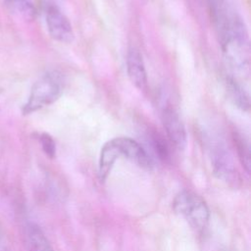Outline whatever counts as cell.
<instances>
[{
  "mask_svg": "<svg viewBox=\"0 0 251 251\" xmlns=\"http://www.w3.org/2000/svg\"><path fill=\"white\" fill-rule=\"evenodd\" d=\"M63 82L60 74L48 72L31 87L28 98L22 108L24 115H29L54 103L62 94Z\"/></svg>",
  "mask_w": 251,
  "mask_h": 251,
  "instance_id": "cell-1",
  "label": "cell"
},
{
  "mask_svg": "<svg viewBox=\"0 0 251 251\" xmlns=\"http://www.w3.org/2000/svg\"><path fill=\"white\" fill-rule=\"evenodd\" d=\"M173 209L196 231H203L209 225L210 211L206 202L194 192L182 190L173 201Z\"/></svg>",
  "mask_w": 251,
  "mask_h": 251,
  "instance_id": "cell-2",
  "label": "cell"
},
{
  "mask_svg": "<svg viewBox=\"0 0 251 251\" xmlns=\"http://www.w3.org/2000/svg\"><path fill=\"white\" fill-rule=\"evenodd\" d=\"M210 155L214 174L226 182H235L237 174L232 157L221 140L212 142L210 145Z\"/></svg>",
  "mask_w": 251,
  "mask_h": 251,
  "instance_id": "cell-3",
  "label": "cell"
},
{
  "mask_svg": "<svg viewBox=\"0 0 251 251\" xmlns=\"http://www.w3.org/2000/svg\"><path fill=\"white\" fill-rule=\"evenodd\" d=\"M45 21L50 36L61 43H71L75 38L73 26L65 14L55 5H49Z\"/></svg>",
  "mask_w": 251,
  "mask_h": 251,
  "instance_id": "cell-4",
  "label": "cell"
},
{
  "mask_svg": "<svg viewBox=\"0 0 251 251\" xmlns=\"http://www.w3.org/2000/svg\"><path fill=\"white\" fill-rule=\"evenodd\" d=\"M162 121L169 140L176 149L183 150L186 146L187 135L178 113L172 106H166L162 112Z\"/></svg>",
  "mask_w": 251,
  "mask_h": 251,
  "instance_id": "cell-5",
  "label": "cell"
},
{
  "mask_svg": "<svg viewBox=\"0 0 251 251\" xmlns=\"http://www.w3.org/2000/svg\"><path fill=\"white\" fill-rule=\"evenodd\" d=\"M115 141L120 151V155L126 157L132 163L143 169L152 167V160L144 148L130 137H116Z\"/></svg>",
  "mask_w": 251,
  "mask_h": 251,
  "instance_id": "cell-6",
  "label": "cell"
},
{
  "mask_svg": "<svg viewBox=\"0 0 251 251\" xmlns=\"http://www.w3.org/2000/svg\"><path fill=\"white\" fill-rule=\"evenodd\" d=\"M126 73L131 83L139 90L147 87V73L142 55L135 47H130L126 54Z\"/></svg>",
  "mask_w": 251,
  "mask_h": 251,
  "instance_id": "cell-7",
  "label": "cell"
},
{
  "mask_svg": "<svg viewBox=\"0 0 251 251\" xmlns=\"http://www.w3.org/2000/svg\"><path fill=\"white\" fill-rule=\"evenodd\" d=\"M120 151L115 141V138L107 141L101 148L99 157V176L101 180H105L110 174L117 159L120 158Z\"/></svg>",
  "mask_w": 251,
  "mask_h": 251,
  "instance_id": "cell-8",
  "label": "cell"
},
{
  "mask_svg": "<svg viewBox=\"0 0 251 251\" xmlns=\"http://www.w3.org/2000/svg\"><path fill=\"white\" fill-rule=\"evenodd\" d=\"M25 239L27 251H54L43 231L34 224L25 227Z\"/></svg>",
  "mask_w": 251,
  "mask_h": 251,
  "instance_id": "cell-9",
  "label": "cell"
},
{
  "mask_svg": "<svg viewBox=\"0 0 251 251\" xmlns=\"http://www.w3.org/2000/svg\"><path fill=\"white\" fill-rule=\"evenodd\" d=\"M226 90L228 99L239 109L247 111L250 107L249 95L234 76H227L226 79Z\"/></svg>",
  "mask_w": 251,
  "mask_h": 251,
  "instance_id": "cell-10",
  "label": "cell"
},
{
  "mask_svg": "<svg viewBox=\"0 0 251 251\" xmlns=\"http://www.w3.org/2000/svg\"><path fill=\"white\" fill-rule=\"evenodd\" d=\"M8 9L15 15L25 19L33 20L36 10L29 0H4Z\"/></svg>",
  "mask_w": 251,
  "mask_h": 251,
  "instance_id": "cell-11",
  "label": "cell"
},
{
  "mask_svg": "<svg viewBox=\"0 0 251 251\" xmlns=\"http://www.w3.org/2000/svg\"><path fill=\"white\" fill-rule=\"evenodd\" d=\"M234 142L236 144L237 152L239 159L242 163V166L245 168L246 172L249 173L250 171V153H249V146L248 143L238 134H234Z\"/></svg>",
  "mask_w": 251,
  "mask_h": 251,
  "instance_id": "cell-12",
  "label": "cell"
},
{
  "mask_svg": "<svg viewBox=\"0 0 251 251\" xmlns=\"http://www.w3.org/2000/svg\"><path fill=\"white\" fill-rule=\"evenodd\" d=\"M38 139L43 152L49 158H54L56 155V144L52 136L46 132H43L38 136Z\"/></svg>",
  "mask_w": 251,
  "mask_h": 251,
  "instance_id": "cell-13",
  "label": "cell"
}]
</instances>
